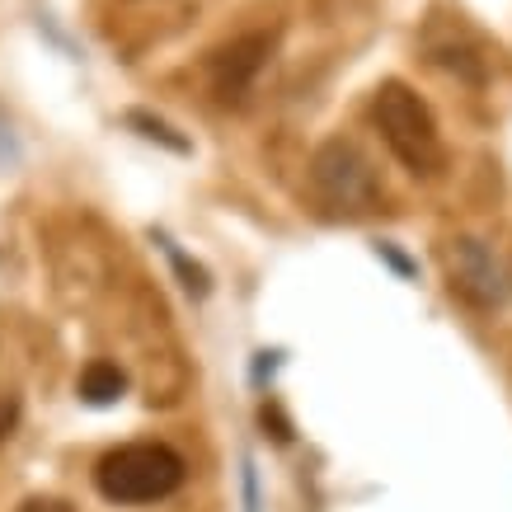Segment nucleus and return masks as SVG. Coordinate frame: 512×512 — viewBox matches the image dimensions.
Instances as JSON below:
<instances>
[{
	"instance_id": "nucleus-10",
	"label": "nucleus",
	"mask_w": 512,
	"mask_h": 512,
	"mask_svg": "<svg viewBox=\"0 0 512 512\" xmlns=\"http://www.w3.org/2000/svg\"><path fill=\"white\" fill-rule=\"evenodd\" d=\"M245 512H259V480H254V461H245Z\"/></svg>"
},
{
	"instance_id": "nucleus-5",
	"label": "nucleus",
	"mask_w": 512,
	"mask_h": 512,
	"mask_svg": "<svg viewBox=\"0 0 512 512\" xmlns=\"http://www.w3.org/2000/svg\"><path fill=\"white\" fill-rule=\"evenodd\" d=\"M268 52H273V33H245V38L226 43L217 57H212V85H217V94L226 104L240 99V94L259 80Z\"/></svg>"
},
{
	"instance_id": "nucleus-7",
	"label": "nucleus",
	"mask_w": 512,
	"mask_h": 512,
	"mask_svg": "<svg viewBox=\"0 0 512 512\" xmlns=\"http://www.w3.org/2000/svg\"><path fill=\"white\" fill-rule=\"evenodd\" d=\"M127 123L141 127V137H146V141H160V146H170V151H179V156L188 151V141L174 137V127L160 123V118H151V113H127Z\"/></svg>"
},
{
	"instance_id": "nucleus-3",
	"label": "nucleus",
	"mask_w": 512,
	"mask_h": 512,
	"mask_svg": "<svg viewBox=\"0 0 512 512\" xmlns=\"http://www.w3.org/2000/svg\"><path fill=\"white\" fill-rule=\"evenodd\" d=\"M311 193L325 202L329 212L343 217H362L381 202V179H376L372 160L357 151L353 141L329 137L311 156Z\"/></svg>"
},
{
	"instance_id": "nucleus-8",
	"label": "nucleus",
	"mask_w": 512,
	"mask_h": 512,
	"mask_svg": "<svg viewBox=\"0 0 512 512\" xmlns=\"http://www.w3.org/2000/svg\"><path fill=\"white\" fill-rule=\"evenodd\" d=\"M15 428H19V395L10 386H0V447L15 437Z\"/></svg>"
},
{
	"instance_id": "nucleus-1",
	"label": "nucleus",
	"mask_w": 512,
	"mask_h": 512,
	"mask_svg": "<svg viewBox=\"0 0 512 512\" xmlns=\"http://www.w3.org/2000/svg\"><path fill=\"white\" fill-rule=\"evenodd\" d=\"M372 123L381 141L390 146V156L400 160L409 174H437L442 170V132H437L433 109L404 80H386L372 94Z\"/></svg>"
},
{
	"instance_id": "nucleus-4",
	"label": "nucleus",
	"mask_w": 512,
	"mask_h": 512,
	"mask_svg": "<svg viewBox=\"0 0 512 512\" xmlns=\"http://www.w3.org/2000/svg\"><path fill=\"white\" fill-rule=\"evenodd\" d=\"M447 282L461 301L480 306V311H489V306H498L508 296V282H503L494 249L475 240V235H456L447 245Z\"/></svg>"
},
{
	"instance_id": "nucleus-9",
	"label": "nucleus",
	"mask_w": 512,
	"mask_h": 512,
	"mask_svg": "<svg viewBox=\"0 0 512 512\" xmlns=\"http://www.w3.org/2000/svg\"><path fill=\"white\" fill-rule=\"evenodd\" d=\"M19 512H76L71 503H62V498H29Z\"/></svg>"
},
{
	"instance_id": "nucleus-2",
	"label": "nucleus",
	"mask_w": 512,
	"mask_h": 512,
	"mask_svg": "<svg viewBox=\"0 0 512 512\" xmlns=\"http://www.w3.org/2000/svg\"><path fill=\"white\" fill-rule=\"evenodd\" d=\"M184 475H188L184 456L174 447H165V442H127V447H113L94 466L99 494L109 498V503H123V508L170 498L184 484Z\"/></svg>"
},
{
	"instance_id": "nucleus-6",
	"label": "nucleus",
	"mask_w": 512,
	"mask_h": 512,
	"mask_svg": "<svg viewBox=\"0 0 512 512\" xmlns=\"http://www.w3.org/2000/svg\"><path fill=\"white\" fill-rule=\"evenodd\" d=\"M76 390L90 409H109V404H118L127 395V372L118 362H90V367L80 372Z\"/></svg>"
}]
</instances>
